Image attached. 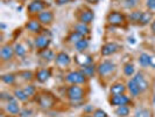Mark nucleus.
Instances as JSON below:
<instances>
[{"label": "nucleus", "mask_w": 155, "mask_h": 117, "mask_svg": "<svg viewBox=\"0 0 155 117\" xmlns=\"http://www.w3.org/2000/svg\"><path fill=\"white\" fill-rule=\"evenodd\" d=\"M83 96H84V91L77 84H72L68 89V97H69L71 101H75V102L81 101L83 98Z\"/></svg>", "instance_id": "obj_1"}, {"label": "nucleus", "mask_w": 155, "mask_h": 117, "mask_svg": "<svg viewBox=\"0 0 155 117\" xmlns=\"http://www.w3.org/2000/svg\"><path fill=\"white\" fill-rule=\"evenodd\" d=\"M86 76L82 71H71L67 75V81L72 83V84H79V83H84L86 80Z\"/></svg>", "instance_id": "obj_2"}, {"label": "nucleus", "mask_w": 155, "mask_h": 117, "mask_svg": "<svg viewBox=\"0 0 155 117\" xmlns=\"http://www.w3.org/2000/svg\"><path fill=\"white\" fill-rule=\"evenodd\" d=\"M107 21L111 25H114V26H119L125 21V18L123 14H120L119 12H112L110 13L107 16Z\"/></svg>", "instance_id": "obj_3"}, {"label": "nucleus", "mask_w": 155, "mask_h": 117, "mask_svg": "<svg viewBox=\"0 0 155 117\" xmlns=\"http://www.w3.org/2000/svg\"><path fill=\"white\" fill-rule=\"evenodd\" d=\"M127 103H130V98L121 94V95H113L112 98H111V104L112 105H117V107H120V105H126Z\"/></svg>", "instance_id": "obj_4"}, {"label": "nucleus", "mask_w": 155, "mask_h": 117, "mask_svg": "<svg viewBox=\"0 0 155 117\" xmlns=\"http://www.w3.org/2000/svg\"><path fill=\"white\" fill-rule=\"evenodd\" d=\"M114 69V63L111 62V61H104V62H101L99 64V67H98V73L101 74V75H107L110 74L111 71H113Z\"/></svg>", "instance_id": "obj_5"}, {"label": "nucleus", "mask_w": 155, "mask_h": 117, "mask_svg": "<svg viewBox=\"0 0 155 117\" xmlns=\"http://www.w3.org/2000/svg\"><path fill=\"white\" fill-rule=\"evenodd\" d=\"M119 49V46L114 43V42H109L106 45H104L103 48H101V54L104 56H107V55L114 54L117 50Z\"/></svg>", "instance_id": "obj_6"}, {"label": "nucleus", "mask_w": 155, "mask_h": 117, "mask_svg": "<svg viewBox=\"0 0 155 117\" xmlns=\"http://www.w3.org/2000/svg\"><path fill=\"white\" fill-rule=\"evenodd\" d=\"M46 7V4H43L40 0H34L28 5V12L29 13H38V12H42L43 8Z\"/></svg>", "instance_id": "obj_7"}, {"label": "nucleus", "mask_w": 155, "mask_h": 117, "mask_svg": "<svg viewBox=\"0 0 155 117\" xmlns=\"http://www.w3.org/2000/svg\"><path fill=\"white\" fill-rule=\"evenodd\" d=\"M14 53H15L14 49H13L11 46H4L1 49H0V56H1V59H2L4 61L11 60V59L13 57Z\"/></svg>", "instance_id": "obj_8"}, {"label": "nucleus", "mask_w": 155, "mask_h": 117, "mask_svg": "<svg viewBox=\"0 0 155 117\" xmlns=\"http://www.w3.org/2000/svg\"><path fill=\"white\" fill-rule=\"evenodd\" d=\"M133 78H134V81L137 82V84H138V87H139L140 91H145V90L148 88V82L146 81V78L143 77V75H142L141 73H138Z\"/></svg>", "instance_id": "obj_9"}, {"label": "nucleus", "mask_w": 155, "mask_h": 117, "mask_svg": "<svg viewBox=\"0 0 155 117\" xmlns=\"http://www.w3.org/2000/svg\"><path fill=\"white\" fill-rule=\"evenodd\" d=\"M54 98L49 95H41L39 97V103L42 108H50L54 105Z\"/></svg>", "instance_id": "obj_10"}, {"label": "nucleus", "mask_w": 155, "mask_h": 117, "mask_svg": "<svg viewBox=\"0 0 155 117\" xmlns=\"http://www.w3.org/2000/svg\"><path fill=\"white\" fill-rule=\"evenodd\" d=\"M49 43H50V40L45 35H40L35 39V46L39 49H46L47 47L49 46Z\"/></svg>", "instance_id": "obj_11"}, {"label": "nucleus", "mask_w": 155, "mask_h": 117, "mask_svg": "<svg viewBox=\"0 0 155 117\" xmlns=\"http://www.w3.org/2000/svg\"><path fill=\"white\" fill-rule=\"evenodd\" d=\"M56 63L58 64V66H62V67H65V66H68L70 63V57L68 54H65V53H58V54L56 55Z\"/></svg>", "instance_id": "obj_12"}, {"label": "nucleus", "mask_w": 155, "mask_h": 117, "mask_svg": "<svg viewBox=\"0 0 155 117\" xmlns=\"http://www.w3.org/2000/svg\"><path fill=\"white\" fill-rule=\"evenodd\" d=\"M54 19V15L50 11H45V12H41L39 14V20L41 23H50Z\"/></svg>", "instance_id": "obj_13"}, {"label": "nucleus", "mask_w": 155, "mask_h": 117, "mask_svg": "<svg viewBox=\"0 0 155 117\" xmlns=\"http://www.w3.org/2000/svg\"><path fill=\"white\" fill-rule=\"evenodd\" d=\"M6 110L12 115H16V114L20 112V107H19L18 102L12 100V101H8L7 105H6Z\"/></svg>", "instance_id": "obj_14"}, {"label": "nucleus", "mask_w": 155, "mask_h": 117, "mask_svg": "<svg viewBox=\"0 0 155 117\" xmlns=\"http://www.w3.org/2000/svg\"><path fill=\"white\" fill-rule=\"evenodd\" d=\"M76 61H77L81 66L85 67V66L91 64V62H92V59H91V56H90V55L79 54V55H77V56H76Z\"/></svg>", "instance_id": "obj_15"}, {"label": "nucleus", "mask_w": 155, "mask_h": 117, "mask_svg": "<svg viewBox=\"0 0 155 117\" xmlns=\"http://www.w3.org/2000/svg\"><path fill=\"white\" fill-rule=\"evenodd\" d=\"M50 76H51V71L49 69H41L39 73H38V75H36L38 80H39L40 82H42V83L48 81Z\"/></svg>", "instance_id": "obj_16"}, {"label": "nucleus", "mask_w": 155, "mask_h": 117, "mask_svg": "<svg viewBox=\"0 0 155 117\" xmlns=\"http://www.w3.org/2000/svg\"><path fill=\"white\" fill-rule=\"evenodd\" d=\"M94 14H93L92 11H85L82 13L81 15V22L82 23H90L93 20Z\"/></svg>", "instance_id": "obj_17"}, {"label": "nucleus", "mask_w": 155, "mask_h": 117, "mask_svg": "<svg viewBox=\"0 0 155 117\" xmlns=\"http://www.w3.org/2000/svg\"><path fill=\"white\" fill-rule=\"evenodd\" d=\"M128 90L131 91V94H132L133 96H138L141 91H140L139 87H138V84H137V82L134 81V78H132V80H130L128 81Z\"/></svg>", "instance_id": "obj_18"}, {"label": "nucleus", "mask_w": 155, "mask_h": 117, "mask_svg": "<svg viewBox=\"0 0 155 117\" xmlns=\"http://www.w3.org/2000/svg\"><path fill=\"white\" fill-rule=\"evenodd\" d=\"M26 28L31 32H39L41 29V25L36 20H31V21H29L26 25Z\"/></svg>", "instance_id": "obj_19"}, {"label": "nucleus", "mask_w": 155, "mask_h": 117, "mask_svg": "<svg viewBox=\"0 0 155 117\" xmlns=\"http://www.w3.org/2000/svg\"><path fill=\"white\" fill-rule=\"evenodd\" d=\"M125 91V86L121 83H117L111 87V93L113 95H121Z\"/></svg>", "instance_id": "obj_20"}, {"label": "nucleus", "mask_w": 155, "mask_h": 117, "mask_svg": "<svg viewBox=\"0 0 155 117\" xmlns=\"http://www.w3.org/2000/svg\"><path fill=\"white\" fill-rule=\"evenodd\" d=\"M75 47H76V49H77L78 52H84L86 48L89 47V41L85 40V39L79 40L78 42L75 43Z\"/></svg>", "instance_id": "obj_21"}, {"label": "nucleus", "mask_w": 155, "mask_h": 117, "mask_svg": "<svg viewBox=\"0 0 155 117\" xmlns=\"http://www.w3.org/2000/svg\"><path fill=\"white\" fill-rule=\"evenodd\" d=\"M116 114L120 117L128 116V114H130V108H128V107H126V105H120V107H118V108H117Z\"/></svg>", "instance_id": "obj_22"}, {"label": "nucleus", "mask_w": 155, "mask_h": 117, "mask_svg": "<svg viewBox=\"0 0 155 117\" xmlns=\"http://www.w3.org/2000/svg\"><path fill=\"white\" fill-rule=\"evenodd\" d=\"M75 29H76V32L81 33L83 36H84L85 34H87V33H90V29H89V27L86 26V23H82V22L78 23V25H76Z\"/></svg>", "instance_id": "obj_23"}, {"label": "nucleus", "mask_w": 155, "mask_h": 117, "mask_svg": "<svg viewBox=\"0 0 155 117\" xmlns=\"http://www.w3.org/2000/svg\"><path fill=\"white\" fill-rule=\"evenodd\" d=\"M139 63L141 64V66H143V67H146V66H148L149 63H150V56L148 54H141L139 57Z\"/></svg>", "instance_id": "obj_24"}, {"label": "nucleus", "mask_w": 155, "mask_h": 117, "mask_svg": "<svg viewBox=\"0 0 155 117\" xmlns=\"http://www.w3.org/2000/svg\"><path fill=\"white\" fill-rule=\"evenodd\" d=\"M94 66H91V64H89V66H85V67H83V70H82V73L85 75V76H92L93 74H94Z\"/></svg>", "instance_id": "obj_25"}, {"label": "nucleus", "mask_w": 155, "mask_h": 117, "mask_svg": "<svg viewBox=\"0 0 155 117\" xmlns=\"http://www.w3.org/2000/svg\"><path fill=\"white\" fill-rule=\"evenodd\" d=\"M82 39H83V35H82L81 33H78V32L75 31L71 35H70L69 38H68V41H70V42H75V43H76V42H78L79 40H82Z\"/></svg>", "instance_id": "obj_26"}, {"label": "nucleus", "mask_w": 155, "mask_h": 117, "mask_svg": "<svg viewBox=\"0 0 155 117\" xmlns=\"http://www.w3.org/2000/svg\"><path fill=\"white\" fill-rule=\"evenodd\" d=\"M14 95H15L16 98H19L20 101H27L28 100V96L26 95V93L23 91V90H21V89H16L15 91H14Z\"/></svg>", "instance_id": "obj_27"}, {"label": "nucleus", "mask_w": 155, "mask_h": 117, "mask_svg": "<svg viewBox=\"0 0 155 117\" xmlns=\"http://www.w3.org/2000/svg\"><path fill=\"white\" fill-rule=\"evenodd\" d=\"M134 117H153V116H152V112L148 109H140L135 112V116Z\"/></svg>", "instance_id": "obj_28"}, {"label": "nucleus", "mask_w": 155, "mask_h": 117, "mask_svg": "<svg viewBox=\"0 0 155 117\" xmlns=\"http://www.w3.org/2000/svg\"><path fill=\"white\" fill-rule=\"evenodd\" d=\"M141 16H142V12H133L130 15V20L133 21V22H138L141 20Z\"/></svg>", "instance_id": "obj_29"}, {"label": "nucleus", "mask_w": 155, "mask_h": 117, "mask_svg": "<svg viewBox=\"0 0 155 117\" xmlns=\"http://www.w3.org/2000/svg\"><path fill=\"white\" fill-rule=\"evenodd\" d=\"M14 52H15V54L18 56H25L26 55V49L19 43H16L15 47H14Z\"/></svg>", "instance_id": "obj_30"}, {"label": "nucleus", "mask_w": 155, "mask_h": 117, "mask_svg": "<svg viewBox=\"0 0 155 117\" xmlns=\"http://www.w3.org/2000/svg\"><path fill=\"white\" fill-rule=\"evenodd\" d=\"M152 19V14L150 13H142V16H141V20H140V23L141 25H147Z\"/></svg>", "instance_id": "obj_31"}, {"label": "nucleus", "mask_w": 155, "mask_h": 117, "mask_svg": "<svg viewBox=\"0 0 155 117\" xmlns=\"http://www.w3.org/2000/svg\"><path fill=\"white\" fill-rule=\"evenodd\" d=\"M41 56L43 59H47V60H51L54 57V53L50 49H43V52L41 53Z\"/></svg>", "instance_id": "obj_32"}, {"label": "nucleus", "mask_w": 155, "mask_h": 117, "mask_svg": "<svg viewBox=\"0 0 155 117\" xmlns=\"http://www.w3.org/2000/svg\"><path fill=\"white\" fill-rule=\"evenodd\" d=\"M1 80H2L5 83H7V84H12V83L14 82V76H13L12 74L2 75V76H1Z\"/></svg>", "instance_id": "obj_33"}, {"label": "nucleus", "mask_w": 155, "mask_h": 117, "mask_svg": "<svg viewBox=\"0 0 155 117\" xmlns=\"http://www.w3.org/2000/svg\"><path fill=\"white\" fill-rule=\"evenodd\" d=\"M124 71L127 76H131V75H133V73H134V66L131 64V63L126 64V66H125V68H124Z\"/></svg>", "instance_id": "obj_34"}, {"label": "nucleus", "mask_w": 155, "mask_h": 117, "mask_svg": "<svg viewBox=\"0 0 155 117\" xmlns=\"http://www.w3.org/2000/svg\"><path fill=\"white\" fill-rule=\"evenodd\" d=\"M23 91H25L26 95L29 97V96H31V95H34V94H35V87L34 86H27L25 89H23Z\"/></svg>", "instance_id": "obj_35"}, {"label": "nucleus", "mask_w": 155, "mask_h": 117, "mask_svg": "<svg viewBox=\"0 0 155 117\" xmlns=\"http://www.w3.org/2000/svg\"><path fill=\"white\" fill-rule=\"evenodd\" d=\"M137 5V0H124V6L127 8H133Z\"/></svg>", "instance_id": "obj_36"}, {"label": "nucleus", "mask_w": 155, "mask_h": 117, "mask_svg": "<svg viewBox=\"0 0 155 117\" xmlns=\"http://www.w3.org/2000/svg\"><path fill=\"white\" fill-rule=\"evenodd\" d=\"M93 117H107V115H106V112L104 110L97 109L93 114Z\"/></svg>", "instance_id": "obj_37"}, {"label": "nucleus", "mask_w": 155, "mask_h": 117, "mask_svg": "<svg viewBox=\"0 0 155 117\" xmlns=\"http://www.w3.org/2000/svg\"><path fill=\"white\" fill-rule=\"evenodd\" d=\"M147 7L150 9H155V0H147Z\"/></svg>", "instance_id": "obj_38"}, {"label": "nucleus", "mask_w": 155, "mask_h": 117, "mask_svg": "<svg viewBox=\"0 0 155 117\" xmlns=\"http://www.w3.org/2000/svg\"><path fill=\"white\" fill-rule=\"evenodd\" d=\"M1 98H2V100H8V101H12V100H13V97H11V95L5 94V93H1Z\"/></svg>", "instance_id": "obj_39"}, {"label": "nucleus", "mask_w": 155, "mask_h": 117, "mask_svg": "<svg viewBox=\"0 0 155 117\" xmlns=\"http://www.w3.org/2000/svg\"><path fill=\"white\" fill-rule=\"evenodd\" d=\"M22 75L25 76L23 78H26V80H31V71H25V73H22Z\"/></svg>", "instance_id": "obj_40"}, {"label": "nucleus", "mask_w": 155, "mask_h": 117, "mask_svg": "<svg viewBox=\"0 0 155 117\" xmlns=\"http://www.w3.org/2000/svg\"><path fill=\"white\" fill-rule=\"evenodd\" d=\"M57 5H64V4H68L70 2V0H56Z\"/></svg>", "instance_id": "obj_41"}, {"label": "nucleus", "mask_w": 155, "mask_h": 117, "mask_svg": "<svg viewBox=\"0 0 155 117\" xmlns=\"http://www.w3.org/2000/svg\"><path fill=\"white\" fill-rule=\"evenodd\" d=\"M31 110H28V111H27V110H25L21 116H22V117H29V116H31Z\"/></svg>", "instance_id": "obj_42"}, {"label": "nucleus", "mask_w": 155, "mask_h": 117, "mask_svg": "<svg viewBox=\"0 0 155 117\" xmlns=\"http://www.w3.org/2000/svg\"><path fill=\"white\" fill-rule=\"evenodd\" d=\"M149 64L155 68V56H150V63H149Z\"/></svg>", "instance_id": "obj_43"}, {"label": "nucleus", "mask_w": 155, "mask_h": 117, "mask_svg": "<svg viewBox=\"0 0 155 117\" xmlns=\"http://www.w3.org/2000/svg\"><path fill=\"white\" fill-rule=\"evenodd\" d=\"M152 31H153V33L155 34V21L152 23Z\"/></svg>", "instance_id": "obj_44"}, {"label": "nucleus", "mask_w": 155, "mask_h": 117, "mask_svg": "<svg viewBox=\"0 0 155 117\" xmlns=\"http://www.w3.org/2000/svg\"><path fill=\"white\" fill-rule=\"evenodd\" d=\"M87 1H89V2H91V4H97L99 0H87Z\"/></svg>", "instance_id": "obj_45"}, {"label": "nucleus", "mask_w": 155, "mask_h": 117, "mask_svg": "<svg viewBox=\"0 0 155 117\" xmlns=\"http://www.w3.org/2000/svg\"><path fill=\"white\" fill-rule=\"evenodd\" d=\"M1 117H9V116H1Z\"/></svg>", "instance_id": "obj_46"}, {"label": "nucleus", "mask_w": 155, "mask_h": 117, "mask_svg": "<svg viewBox=\"0 0 155 117\" xmlns=\"http://www.w3.org/2000/svg\"><path fill=\"white\" fill-rule=\"evenodd\" d=\"M86 117H91V116H86Z\"/></svg>", "instance_id": "obj_47"}]
</instances>
